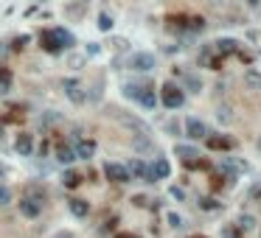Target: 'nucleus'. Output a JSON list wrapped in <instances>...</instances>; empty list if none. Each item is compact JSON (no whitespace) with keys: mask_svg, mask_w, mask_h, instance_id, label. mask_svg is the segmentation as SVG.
<instances>
[{"mask_svg":"<svg viewBox=\"0 0 261 238\" xmlns=\"http://www.w3.org/2000/svg\"><path fill=\"white\" fill-rule=\"evenodd\" d=\"M253 227H255L253 216H242V219H239V230H253Z\"/></svg>","mask_w":261,"mask_h":238,"instance_id":"obj_28","label":"nucleus"},{"mask_svg":"<svg viewBox=\"0 0 261 238\" xmlns=\"http://www.w3.org/2000/svg\"><path fill=\"white\" fill-rule=\"evenodd\" d=\"M98 51H101V45H96V42H90V45H87V56L98 54Z\"/></svg>","mask_w":261,"mask_h":238,"instance_id":"obj_32","label":"nucleus"},{"mask_svg":"<svg viewBox=\"0 0 261 238\" xmlns=\"http://www.w3.org/2000/svg\"><path fill=\"white\" fill-rule=\"evenodd\" d=\"M250 3H258V0H250Z\"/></svg>","mask_w":261,"mask_h":238,"instance_id":"obj_40","label":"nucleus"},{"mask_svg":"<svg viewBox=\"0 0 261 238\" xmlns=\"http://www.w3.org/2000/svg\"><path fill=\"white\" fill-rule=\"evenodd\" d=\"M73 152H76V157H79V160H90L93 154H96V143H93V140H82V137H79L76 146H73Z\"/></svg>","mask_w":261,"mask_h":238,"instance_id":"obj_7","label":"nucleus"},{"mask_svg":"<svg viewBox=\"0 0 261 238\" xmlns=\"http://www.w3.org/2000/svg\"><path fill=\"white\" fill-rule=\"evenodd\" d=\"M62 87H65V92H67V98H70V101H76V104H82V101H85V92H82L79 81L67 79V81H62Z\"/></svg>","mask_w":261,"mask_h":238,"instance_id":"obj_8","label":"nucleus"},{"mask_svg":"<svg viewBox=\"0 0 261 238\" xmlns=\"http://www.w3.org/2000/svg\"><path fill=\"white\" fill-rule=\"evenodd\" d=\"M222 238H239V230L233 224H225L222 227Z\"/></svg>","mask_w":261,"mask_h":238,"instance_id":"obj_29","label":"nucleus"},{"mask_svg":"<svg viewBox=\"0 0 261 238\" xmlns=\"http://www.w3.org/2000/svg\"><path fill=\"white\" fill-rule=\"evenodd\" d=\"M40 210H43V208H40V202L31 199V196H25V199L20 202V213H23L25 219H36V216H40Z\"/></svg>","mask_w":261,"mask_h":238,"instance_id":"obj_9","label":"nucleus"},{"mask_svg":"<svg viewBox=\"0 0 261 238\" xmlns=\"http://www.w3.org/2000/svg\"><path fill=\"white\" fill-rule=\"evenodd\" d=\"M166 219H169V227H182V219H180L177 213H169Z\"/></svg>","mask_w":261,"mask_h":238,"instance_id":"obj_31","label":"nucleus"},{"mask_svg":"<svg viewBox=\"0 0 261 238\" xmlns=\"http://www.w3.org/2000/svg\"><path fill=\"white\" fill-rule=\"evenodd\" d=\"M171 196H174V199H185V194H182V188H171Z\"/></svg>","mask_w":261,"mask_h":238,"instance_id":"obj_34","label":"nucleus"},{"mask_svg":"<svg viewBox=\"0 0 261 238\" xmlns=\"http://www.w3.org/2000/svg\"><path fill=\"white\" fill-rule=\"evenodd\" d=\"M250 196H253V199H258V196H261V185H255V188L250 191Z\"/></svg>","mask_w":261,"mask_h":238,"instance_id":"obj_35","label":"nucleus"},{"mask_svg":"<svg viewBox=\"0 0 261 238\" xmlns=\"http://www.w3.org/2000/svg\"><path fill=\"white\" fill-rule=\"evenodd\" d=\"M51 34H54V39H56V42L62 45V48H70V45L76 42V39H73V37H70V34H67L65 28H54V31H51Z\"/></svg>","mask_w":261,"mask_h":238,"instance_id":"obj_15","label":"nucleus"},{"mask_svg":"<svg viewBox=\"0 0 261 238\" xmlns=\"http://www.w3.org/2000/svg\"><path fill=\"white\" fill-rule=\"evenodd\" d=\"M216 118H219V123H225V126H228V123L233 121V115H231V107H219V110H216Z\"/></svg>","mask_w":261,"mask_h":238,"instance_id":"obj_23","label":"nucleus"},{"mask_svg":"<svg viewBox=\"0 0 261 238\" xmlns=\"http://www.w3.org/2000/svg\"><path fill=\"white\" fill-rule=\"evenodd\" d=\"M104 174H107L109 182H129V171H127V165H118V163H107L104 165Z\"/></svg>","mask_w":261,"mask_h":238,"instance_id":"obj_6","label":"nucleus"},{"mask_svg":"<svg viewBox=\"0 0 261 238\" xmlns=\"http://www.w3.org/2000/svg\"><path fill=\"white\" fill-rule=\"evenodd\" d=\"M127 171H129V177H138V179H143V182H155L152 165L143 163V160H132V163L127 165Z\"/></svg>","mask_w":261,"mask_h":238,"instance_id":"obj_3","label":"nucleus"},{"mask_svg":"<svg viewBox=\"0 0 261 238\" xmlns=\"http://www.w3.org/2000/svg\"><path fill=\"white\" fill-rule=\"evenodd\" d=\"M219 168H222V171H225V174H231V177H233V174H236V171H242L244 165H242V163H233L231 157H222V163H219Z\"/></svg>","mask_w":261,"mask_h":238,"instance_id":"obj_19","label":"nucleus"},{"mask_svg":"<svg viewBox=\"0 0 261 238\" xmlns=\"http://www.w3.org/2000/svg\"><path fill=\"white\" fill-rule=\"evenodd\" d=\"M185 87H189L191 92H200L202 90V79H200V76H194V73H189V76H185Z\"/></svg>","mask_w":261,"mask_h":238,"instance_id":"obj_21","label":"nucleus"},{"mask_svg":"<svg viewBox=\"0 0 261 238\" xmlns=\"http://www.w3.org/2000/svg\"><path fill=\"white\" fill-rule=\"evenodd\" d=\"M169 174H171V165L166 163L163 157H158V160L152 163V177H155V182H158V179H166Z\"/></svg>","mask_w":261,"mask_h":238,"instance_id":"obj_12","label":"nucleus"},{"mask_svg":"<svg viewBox=\"0 0 261 238\" xmlns=\"http://www.w3.org/2000/svg\"><path fill=\"white\" fill-rule=\"evenodd\" d=\"M98 28H101V31H109V28H113V17H109V14H98Z\"/></svg>","mask_w":261,"mask_h":238,"instance_id":"obj_26","label":"nucleus"},{"mask_svg":"<svg viewBox=\"0 0 261 238\" xmlns=\"http://www.w3.org/2000/svg\"><path fill=\"white\" fill-rule=\"evenodd\" d=\"M174 152H177V157H182L189 165H194V160H197V149H191V146H177Z\"/></svg>","mask_w":261,"mask_h":238,"instance_id":"obj_18","label":"nucleus"},{"mask_svg":"<svg viewBox=\"0 0 261 238\" xmlns=\"http://www.w3.org/2000/svg\"><path fill=\"white\" fill-rule=\"evenodd\" d=\"M213 54H216V56L239 54V42H236V39H219V42H213Z\"/></svg>","mask_w":261,"mask_h":238,"instance_id":"obj_11","label":"nucleus"},{"mask_svg":"<svg viewBox=\"0 0 261 238\" xmlns=\"http://www.w3.org/2000/svg\"><path fill=\"white\" fill-rule=\"evenodd\" d=\"M138 104H143L146 110H155V104H158V98H155V92L149 90V87H143V92H140Z\"/></svg>","mask_w":261,"mask_h":238,"instance_id":"obj_17","label":"nucleus"},{"mask_svg":"<svg viewBox=\"0 0 261 238\" xmlns=\"http://www.w3.org/2000/svg\"><path fill=\"white\" fill-rule=\"evenodd\" d=\"M62 179H65V185H67V188H76V185L82 182V177H79V174H73V171H67Z\"/></svg>","mask_w":261,"mask_h":238,"instance_id":"obj_25","label":"nucleus"},{"mask_svg":"<svg viewBox=\"0 0 261 238\" xmlns=\"http://www.w3.org/2000/svg\"><path fill=\"white\" fill-rule=\"evenodd\" d=\"M140 92H143V87H140V84H127V87H124V96L135 98V101L140 98Z\"/></svg>","mask_w":261,"mask_h":238,"instance_id":"obj_24","label":"nucleus"},{"mask_svg":"<svg viewBox=\"0 0 261 238\" xmlns=\"http://www.w3.org/2000/svg\"><path fill=\"white\" fill-rule=\"evenodd\" d=\"M43 51H45V54H59V51H62V45L54 39L51 31H45V34H43Z\"/></svg>","mask_w":261,"mask_h":238,"instance_id":"obj_13","label":"nucleus"},{"mask_svg":"<svg viewBox=\"0 0 261 238\" xmlns=\"http://www.w3.org/2000/svg\"><path fill=\"white\" fill-rule=\"evenodd\" d=\"M54 238H73L70 232H59V235H54Z\"/></svg>","mask_w":261,"mask_h":238,"instance_id":"obj_36","label":"nucleus"},{"mask_svg":"<svg viewBox=\"0 0 261 238\" xmlns=\"http://www.w3.org/2000/svg\"><path fill=\"white\" fill-rule=\"evenodd\" d=\"M14 149H17L20 154H25V157H28V154L34 152V134H28V132L17 134V140H14Z\"/></svg>","mask_w":261,"mask_h":238,"instance_id":"obj_10","label":"nucleus"},{"mask_svg":"<svg viewBox=\"0 0 261 238\" xmlns=\"http://www.w3.org/2000/svg\"><path fill=\"white\" fill-rule=\"evenodd\" d=\"M70 213H73V216H79V219H82V216H87V213H90V205H87L85 199H70Z\"/></svg>","mask_w":261,"mask_h":238,"instance_id":"obj_14","label":"nucleus"},{"mask_svg":"<svg viewBox=\"0 0 261 238\" xmlns=\"http://www.w3.org/2000/svg\"><path fill=\"white\" fill-rule=\"evenodd\" d=\"M116 121L118 123H124L127 129H135L138 134H149V126H146L140 118H135V115H129V112H116Z\"/></svg>","mask_w":261,"mask_h":238,"instance_id":"obj_5","label":"nucleus"},{"mask_svg":"<svg viewBox=\"0 0 261 238\" xmlns=\"http://www.w3.org/2000/svg\"><path fill=\"white\" fill-rule=\"evenodd\" d=\"M129 67L138 70V73H149V70H155V54H149V51H138V54L129 56Z\"/></svg>","mask_w":261,"mask_h":238,"instance_id":"obj_1","label":"nucleus"},{"mask_svg":"<svg viewBox=\"0 0 261 238\" xmlns=\"http://www.w3.org/2000/svg\"><path fill=\"white\" fill-rule=\"evenodd\" d=\"M255 149H258V154H261V137H258V143H255Z\"/></svg>","mask_w":261,"mask_h":238,"instance_id":"obj_38","label":"nucleus"},{"mask_svg":"<svg viewBox=\"0 0 261 238\" xmlns=\"http://www.w3.org/2000/svg\"><path fill=\"white\" fill-rule=\"evenodd\" d=\"M0 177H3V165H0Z\"/></svg>","mask_w":261,"mask_h":238,"instance_id":"obj_39","label":"nucleus"},{"mask_svg":"<svg viewBox=\"0 0 261 238\" xmlns=\"http://www.w3.org/2000/svg\"><path fill=\"white\" fill-rule=\"evenodd\" d=\"M211 149H233V140L231 137H208Z\"/></svg>","mask_w":261,"mask_h":238,"instance_id":"obj_20","label":"nucleus"},{"mask_svg":"<svg viewBox=\"0 0 261 238\" xmlns=\"http://www.w3.org/2000/svg\"><path fill=\"white\" fill-rule=\"evenodd\" d=\"M76 3H82V6H87V3H90V0H76Z\"/></svg>","mask_w":261,"mask_h":238,"instance_id":"obj_37","label":"nucleus"},{"mask_svg":"<svg viewBox=\"0 0 261 238\" xmlns=\"http://www.w3.org/2000/svg\"><path fill=\"white\" fill-rule=\"evenodd\" d=\"M135 149H138V152H149V149H152V143L146 140V134H143V137H138V140H135Z\"/></svg>","mask_w":261,"mask_h":238,"instance_id":"obj_30","label":"nucleus"},{"mask_svg":"<svg viewBox=\"0 0 261 238\" xmlns=\"http://www.w3.org/2000/svg\"><path fill=\"white\" fill-rule=\"evenodd\" d=\"M244 84L253 87V90H258V87H261V76L255 73V70H247V73H244Z\"/></svg>","mask_w":261,"mask_h":238,"instance_id":"obj_22","label":"nucleus"},{"mask_svg":"<svg viewBox=\"0 0 261 238\" xmlns=\"http://www.w3.org/2000/svg\"><path fill=\"white\" fill-rule=\"evenodd\" d=\"M160 98H163V104L169 107V110H180V107L185 104V92H182L177 84H166Z\"/></svg>","mask_w":261,"mask_h":238,"instance_id":"obj_2","label":"nucleus"},{"mask_svg":"<svg viewBox=\"0 0 261 238\" xmlns=\"http://www.w3.org/2000/svg\"><path fill=\"white\" fill-rule=\"evenodd\" d=\"M185 137L189 140H202V137H208V126L200 118H189L185 121Z\"/></svg>","mask_w":261,"mask_h":238,"instance_id":"obj_4","label":"nucleus"},{"mask_svg":"<svg viewBox=\"0 0 261 238\" xmlns=\"http://www.w3.org/2000/svg\"><path fill=\"white\" fill-rule=\"evenodd\" d=\"M56 160H59L62 165H67V163L76 160V152H73L70 146H59V149H56Z\"/></svg>","mask_w":261,"mask_h":238,"instance_id":"obj_16","label":"nucleus"},{"mask_svg":"<svg viewBox=\"0 0 261 238\" xmlns=\"http://www.w3.org/2000/svg\"><path fill=\"white\" fill-rule=\"evenodd\" d=\"M85 65V59H82V56H70V67H82Z\"/></svg>","mask_w":261,"mask_h":238,"instance_id":"obj_33","label":"nucleus"},{"mask_svg":"<svg viewBox=\"0 0 261 238\" xmlns=\"http://www.w3.org/2000/svg\"><path fill=\"white\" fill-rule=\"evenodd\" d=\"M9 202H12V191H9L6 185H0V208H6Z\"/></svg>","mask_w":261,"mask_h":238,"instance_id":"obj_27","label":"nucleus"}]
</instances>
